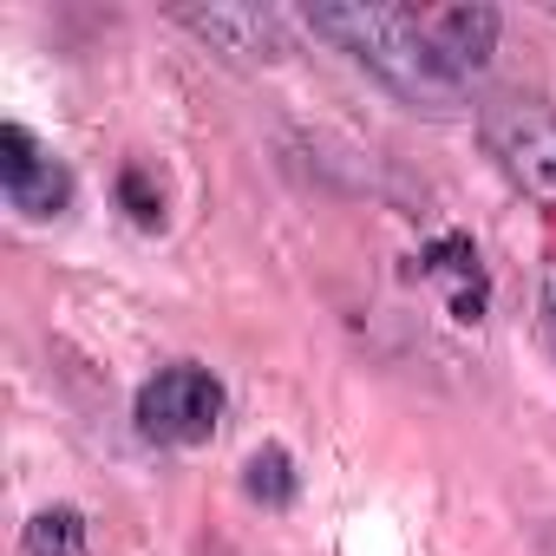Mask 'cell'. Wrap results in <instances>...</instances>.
<instances>
[{"mask_svg": "<svg viewBox=\"0 0 556 556\" xmlns=\"http://www.w3.org/2000/svg\"><path fill=\"white\" fill-rule=\"evenodd\" d=\"M478 131H484L497 170L523 197H536L543 210H556V112L536 105V99H491L484 118H478Z\"/></svg>", "mask_w": 556, "mask_h": 556, "instance_id": "3", "label": "cell"}, {"mask_svg": "<svg viewBox=\"0 0 556 556\" xmlns=\"http://www.w3.org/2000/svg\"><path fill=\"white\" fill-rule=\"evenodd\" d=\"M242 491H249L262 510H289V504H295V491H302V478H295V458H289L282 445H262V452H249V465H242Z\"/></svg>", "mask_w": 556, "mask_h": 556, "instance_id": "8", "label": "cell"}, {"mask_svg": "<svg viewBox=\"0 0 556 556\" xmlns=\"http://www.w3.org/2000/svg\"><path fill=\"white\" fill-rule=\"evenodd\" d=\"M118 203L131 210V223H138V229H157V223H164V190L151 184V170H144V164H125V170H118Z\"/></svg>", "mask_w": 556, "mask_h": 556, "instance_id": "10", "label": "cell"}, {"mask_svg": "<svg viewBox=\"0 0 556 556\" xmlns=\"http://www.w3.org/2000/svg\"><path fill=\"white\" fill-rule=\"evenodd\" d=\"M543 321H549V341H556V268L543 275Z\"/></svg>", "mask_w": 556, "mask_h": 556, "instance_id": "11", "label": "cell"}, {"mask_svg": "<svg viewBox=\"0 0 556 556\" xmlns=\"http://www.w3.org/2000/svg\"><path fill=\"white\" fill-rule=\"evenodd\" d=\"M549 14H556V0H549Z\"/></svg>", "mask_w": 556, "mask_h": 556, "instance_id": "12", "label": "cell"}, {"mask_svg": "<svg viewBox=\"0 0 556 556\" xmlns=\"http://www.w3.org/2000/svg\"><path fill=\"white\" fill-rule=\"evenodd\" d=\"M419 275H439V282H452V315L458 321H478L484 302H491V282H484V262L465 236H439L419 249Z\"/></svg>", "mask_w": 556, "mask_h": 556, "instance_id": "7", "label": "cell"}, {"mask_svg": "<svg viewBox=\"0 0 556 556\" xmlns=\"http://www.w3.org/2000/svg\"><path fill=\"white\" fill-rule=\"evenodd\" d=\"M419 27H426V40L445 53V66L465 79V73H478V66H491V53H497V8H426L419 14Z\"/></svg>", "mask_w": 556, "mask_h": 556, "instance_id": "6", "label": "cell"}, {"mask_svg": "<svg viewBox=\"0 0 556 556\" xmlns=\"http://www.w3.org/2000/svg\"><path fill=\"white\" fill-rule=\"evenodd\" d=\"M308 27L321 40H334L354 66H367L413 112H432V118L465 112V79L426 40L413 8H374V0H354V8H308Z\"/></svg>", "mask_w": 556, "mask_h": 556, "instance_id": "1", "label": "cell"}, {"mask_svg": "<svg viewBox=\"0 0 556 556\" xmlns=\"http://www.w3.org/2000/svg\"><path fill=\"white\" fill-rule=\"evenodd\" d=\"M27 556H86V517L73 504H53L27 523Z\"/></svg>", "mask_w": 556, "mask_h": 556, "instance_id": "9", "label": "cell"}, {"mask_svg": "<svg viewBox=\"0 0 556 556\" xmlns=\"http://www.w3.org/2000/svg\"><path fill=\"white\" fill-rule=\"evenodd\" d=\"M177 21H184L190 34H203L216 53L242 60V66H268V60L289 53V40H282V27H275V14H262V8H184Z\"/></svg>", "mask_w": 556, "mask_h": 556, "instance_id": "5", "label": "cell"}, {"mask_svg": "<svg viewBox=\"0 0 556 556\" xmlns=\"http://www.w3.org/2000/svg\"><path fill=\"white\" fill-rule=\"evenodd\" d=\"M0 190L21 216H60L73 203V170L27 125H0Z\"/></svg>", "mask_w": 556, "mask_h": 556, "instance_id": "4", "label": "cell"}, {"mask_svg": "<svg viewBox=\"0 0 556 556\" xmlns=\"http://www.w3.org/2000/svg\"><path fill=\"white\" fill-rule=\"evenodd\" d=\"M223 380L210 374V367H190V361H177V367H164V374H151L144 387H138V432L151 439V445H210L216 439V426H223Z\"/></svg>", "mask_w": 556, "mask_h": 556, "instance_id": "2", "label": "cell"}]
</instances>
